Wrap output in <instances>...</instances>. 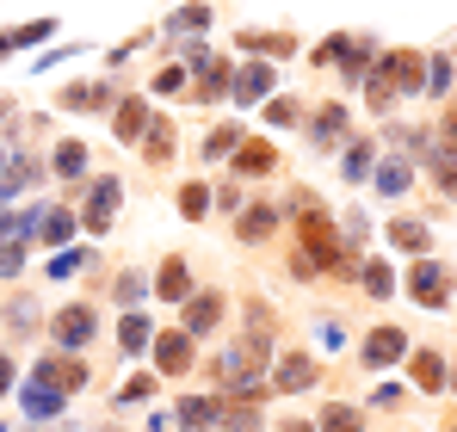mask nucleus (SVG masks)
I'll list each match as a JSON object with an SVG mask.
<instances>
[{
  "label": "nucleus",
  "mask_w": 457,
  "mask_h": 432,
  "mask_svg": "<svg viewBox=\"0 0 457 432\" xmlns=\"http://www.w3.org/2000/svg\"><path fill=\"white\" fill-rule=\"evenodd\" d=\"M439 186H445V198H457V161H439Z\"/></svg>",
  "instance_id": "nucleus-40"
},
{
  "label": "nucleus",
  "mask_w": 457,
  "mask_h": 432,
  "mask_svg": "<svg viewBox=\"0 0 457 432\" xmlns=\"http://www.w3.org/2000/svg\"><path fill=\"white\" fill-rule=\"evenodd\" d=\"M445 87H452V62L433 56V62H427V93H445Z\"/></svg>",
  "instance_id": "nucleus-34"
},
{
  "label": "nucleus",
  "mask_w": 457,
  "mask_h": 432,
  "mask_svg": "<svg viewBox=\"0 0 457 432\" xmlns=\"http://www.w3.org/2000/svg\"><path fill=\"white\" fill-rule=\"evenodd\" d=\"M173 414H179V427L204 432V427H217V414H223V408H217V402H211V395H186V402H179V408H173Z\"/></svg>",
  "instance_id": "nucleus-17"
},
{
  "label": "nucleus",
  "mask_w": 457,
  "mask_h": 432,
  "mask_svg": "<svg viewBox=\"0 0 457 432\" xmlns=\"http://www.w3.org/2000/svg\"><path fill=\"white\" fill-rule=\"evenodd\" d=\"M217 315H223V296H217V290L186 296V334H211V328H217Z\"/></svg>",
  "instance_id": "nucleus-10"
},
{
  "label": "nucleus",
  "mask_w": 457,
  "mask_h": 432,
  "mask_svg": "<svg viewBox=\"0 0 457 432\" xmlns=\"http://www.w3.org/2000/svg\"><path fill=\"white\" fill-rule=\"evenodd\" d=\"M272 87H278V69H266V62H241V74H228V93L241 105H260Z\"/></svg>",
  "instance_id": "nucleus-4"
},
{
  "label": "nucleus",
  "mask_w": 457,
  "mask_h": 432,
  "mask_svg": "<svg viewBox=\"0 0 457 432\" xmlns=\"http://www.w3.org/2000/svg\"><path fill=\"white\" fill-rule=\"evenodd\" d=\"M414 186V161H383V173H378V192H389V198H402Z\"/></svg>",
  "instance_id": "nucleus-21"
},
{
  "label": "nucleus",
  "mask_w": 457,
  "mask_h": 432,
  "mask_svg": "<svg viewBox=\"0 0 457 432\" xmlns=\"http://www.w3.org/2000/svg\"><path fill=\"white\" fill-rule=\"evenodd\" d=\"M154 370H161V377L192 370V334H161V340H154Z\"/></svg>",
  "instance_id": "nucleus-7"
},
{
  "label": "nucleus",
  "mask_w": 457,
  "mask_h": 432,
  "mask_svg": "<svg viewBox=\"0 0 457 432\" xmlns=\"http://www.w3.org/2000/svg\"><path fill=\"white\" fill-rule=\"evenodd\" d=\"M19 408H25L31 420H56V414H62V389H44V383H25V389H19Z\"/></svg>",
  "instance_id": "nucleus-12"
},
{
  "label": "nucleus",
  "mask_w": 457,
  "mask_h": 432,
  "mask_svg": "<svg viewBox=\"0 0 457 432\" xmlns=\"http://www.w3.org/2000/svg\"><path fill=\"white\" fill-rule=\"evenodd\" d=\"M253 427H260V420H253V408H241V414L228 420V432H253Z\"/></svg>",
  "instance_id": "nucleus-41"
},
{
  "label": "nucleus",
  "mask_w": 457,
  "mask_h": 432,
  "mask_svg": "<svg viewBox=\"0 0 457 432\" xmlns=\"http://www.w3.org/2000/svg\"><path fill=\"white\" fill-rule=\"evenodd\" d=\"M408 353V334L402 328H378V334H365V364L378 370V364H395Z\"/></svg>",
  "instance_id": "nucleus-8"
},
{
  "label": "nucleus",
  "mask_w": 457,
  "mask_h": 432,
  "mask_svg": "<svg viewBox=\"0 0 457 432\" xmlns=\"http://www.w3.org/2000/svg\"><path fill=\"white\" fill-rule=\"evenodd\" d=\"M408 296H414V303H427V309H445V296H452V266L420 260V266L408 272Z\"/></svg>",
  "instance_id": "nucleus-1"
},
{
  "label": "nucleus",
  "mask_w": 457,
  "mask_h": 432,
  "mask_svg": "<svg viewBox=\"0 0 457 432\" xmlns=\"http://www.w3.org/2000/svg\"><path fill=\"white\" fill-rule=\"evenodd\" d=\"M365 290H371V296H389V290H395V278H389L383 260H365Z\"/></svg>",
  "instance_id": "nucleus-33"
},
{
  "label": "nucleus",
  "mask_w": 457,
  "mask_h": 432,
  "mask_svg": "<svg viewBox=\"0 0 457 432\" xmlns=\"http://www.w3.org/2000/svg\"><path fill=\"white\" fill-rule=\"evenodd\" d=\"M303 247L315 253V272H321V266H334V253H340V235H334V222L321 216V204L303 216Z\"/></svg>",
  "instance_id": "nucleus-5"
},
{
  "label": "nucleus",
  "mask_w": 457,
  "mask_h": 432,
  "mask_svg": "<svg viewBox=\"0 0 457 432\" xmlns=\"http://www.w3.org/2000/svg\"><path fill=\"white\" fill-rule=\"evenodd\" d=\"M452 383H457V377H452Z\"/></svg>",
  "instance_id": "nucleus-45"
},
{
  "label": "nucleus",
  "mask_w": 457,
  "mask_h": 432,
  "mask_svg": "<svg viewBox=\"0 0 457 432\" xmlns=\"http://www.w3.org/2000/svg\"><path fill=\"white\" fill-rule=\"evenodd\" d=\"M143 154H149V161H167V154H173V124H167V118H161V124L149 130V143H143Z\"/></svg>",
  "instance_id": "nucleus-28"
},
{
  "label": "nucleus",
  "mask_w": 457,
  "mask_h": 432,
  "mask_svg": "<svg viewBox=\"0 0 457 432\" xmlns=\"http://www.w3.org/2000/svg\"><path fill=\"white\" fill-rule=\"evenodd\" d=\"M272 222H278V211H272V204H247V211H241V222H235V235H241V241H260V235H272Z\"/></svg>",
  "instance_id": "nucleus-19"
},
{
  "label": "nucleus",
  "mask_w": 457,
  "mask_h": 432,
  "mask_svg": "<svg viewBox=\"0 0 457 432\" xmlns=\"http://www.w3.org/2000/svg\"><path fill=\"white\" fill-rule=\"evenodd\" d=\"M118 346H124V353H143V346H149V315H124V321H118Z\"/></svg>",
  "instance_id": "nucleus-25"
},
{
  "label": "nucleus",
  "mask_w": 457,
  "mask_h": 432,
  "mask_svg": "<svg viewBox=\"0 0 457 432\" xmlns=\"http://www.w3.org/2000/svg\"><path fill=\"white\" fill-rule=\"evenodd\" d=\"M6 321H12L19 334H31V328H37V309H31V303H12V309H6Z\"/></svg>",
  "instance_id": "nucleus-37"
},
{
  "label": "nucleus",
  "mask_w": 457,
  "mask_h": 432,
  "mask_svg": "<svg viewBox=\"0 0 457 432\" xmlns=\"http://www.w3.org/2000/svg\"><path fill=\"white\" fill-rule=\"evenodd\" d=\"M75 228H80L75 211H44V216H37V235H44L50 247H69V235H75Z\"/></svg>",
  "instance_id": "nucleus-18"
},
{
  "label": "nucleus",
  "mask_w": 457,
  "mask_h": 432,
  "mask_svg": "<svg viewBox=\"0 0 457 432\" xmlns=\"http://www.w3.org/2000/svg\"><path fill=\"white\" fill-rule=\"evenodd\" d=\"M80 266H93L80 247H56V260H50V278H69V272H80Z\"/></svg>",
  "instance_id": "nucleus-29"
},
{
  "label": "nucleus",
  "mask_w": 457,
  "mask_h": 432,
  "mask_svg": "<svg viewBox=\"0 0 457 432\" xmlns=\"http://www.w3.org/2000/svg\"><path fill=\"white\" fill-rule=\"evenodd\" d=\"M452 432H457V427H452Z\"/></svg>",
  "instance_id": "nucleus-46"
},
{
  "label": "nucleus",
  "mask_w": 457,
  "mask_h": 432,
  "mask_svg": "<svg viewBox=\"0 0 457 432\" xmlns=\"http://www.w3.org/2000/svg\"><path fill=\"white\" fill-rule=\"evenodd\" d=\"M154 93H186V69H161L154 74Z\"/></svg>",
  "instance_id": "nucleus-38"
},
{
  "label": "nucleus",
  "mask_w": 457,
  "mask_h": 432,
  "mask_svg": "<svg viewBox=\"0 0 457 432\" xmlns=\"http://www.w3.org/2000/svg\"><path fill=\"white\" fill-rule=\"evenodd\" d=\"M321 432H359V408H340V402H334V408L321 414Z\"/></svg>",
  "instance_id": "nucleus-30"
},
{
  "label": "nucleus",
  "mask_w": 457,
  "mask_h": 432,
  "mask_svg": "<svg viewBox=\"0 0 457 432\" xmlns=\"http://www.w3.org/2000/svg\"><path fill=\"white\" fill-rule=\"evenodd\" d=\"M285 395H297V389H309L315 383V359H303V353H291V359H278V377H272Z\"/></svg>",
  "instance_id": "nucleus-15"
},
{
  "label": "nucleus",
  "mask_w": 457,
  "mask_h": 432,
  "mask_svg": "<svg viewBox=\"0 0 457 432\" xmlns=\"http://www.w3.org/2000/svg\"><path fill=\"white\" fill-rule=\"evenodd\" d=\"M118 204H124V186H118V179H93V192H87V204H80V222H87V228H112V222H118Z\"/></svg>",
  "instance_id": "nucleus-2"
},
{
  "label": "nucleus",
  "mask_w": 457,
  "mask_h": 432,
  "mask_svg": "<svg viewBox=\"0 0 457 432\" xmlns=\"http://www.w3.org/2000/svg\"><path fill=\"white\" fill-rule=\"evenodd\" d=\"M112 130H118V143H137V137L149 130V105H143V99H124L118 118H112Z\"/></svg>",
  "instance_id": "nucleus-16"
},
{
  "label": "nucleus",
  "mask_w": 457,
  "mask_h": 432,
  "mask_svg": "<svg viewBox=\"0 0 457 432\" xmlns=\"http://www.w3.org/2000/svg\"><path fill=\"white\" fill-rule=\"evenodd\" d=\"M389 241H395V247H408V253H427V222L395 216V222H389Z\"/></svg>",
  "instance_id": "nucleus-20"
},
{
  "label": "nucleus",
  "mask_w": 457,
  "mask_h": 432,
  "mask_svg": "<svg viewBox=\"0 0 457 432\" xmlns=\"http://www.w3.org/2000/svg\"><path fill=\"white\" fill-rule=\"evenodd\" d=\"M25 272V241H0V278H19Z\"/></svg>",
  "instance_id": "nucleus-31"
},
{
  "label": "nucleus",
  "mask_w": 457,
  "mask_h": 432,
  "mask_svg": "<svg viewBox=\"0 0 457 432\" xmlns=\"http://www.w3.org/2000/svg\"><path fill=\"white\" fill-rule=\"evenodd\" d=\"M371 167H378V148H371V143H353V148H346V167H340V173H346V179H365Z\"/></svg>",
  "instance_id": "nucleus-26"
},
{
  "label": "nucleus",
  "mask_w": 457,
  "mask_h": 432,
  "mask_svg": "<svg viewBox=\"0 0 457 432\" xmlns=\"http://www.w3.org/2000/svg\"><path fill=\"white\" fill-rule=\"evenodd\" d=\"M31 383H44V389H62V395H75L80 383H87V364H75V359H44L37 370H31Z\"/></svg>",
  "instance_id": "nucleus-6"
},
{
  "label": "nucleus",
  "mask_w": 457,
  "mask_h": 432,
  "mask_svg": "<svg viewBox=\"0 0 457 432\" xmlns=\"http://www.w3.org/2000/svg\"><path fill=\"white\" fill-rule=\"evenodd\" d=\"M235 148H241V124H217V130L204 137V154H211V161H217V154H235Z\"/></svg>",
  "instance_id": "nucleus-27"
},
{
  "label": "nucleus",
  "mask_w": 457,
  "mask_h": 432,
  "mask_svg": "<svg viewBox=\"0 0 457 432\" xmlns=\"http://www.w3.org/2000/svg\"><path fill=\"white\" fill-rule=\"evenodd\" d=\"M0 118H6V105H0Z\"/></svg>",
  "instance_id": "nucleus-44"
},
{
  "label": "nucleus",
  "mask_w": 457,
  "mask_h": 432,
  "mask_svg": "<svg viewBox=\"0 0 457 432\" xmlns=\"http://www.w3.org/2000/svg\"><path fill=\"white\" fill-rule=\"evenodd\" d=\"M439 148H445V161L457 154V112H445V124H439Z\"/></svg>",
  "instance_id": "nucleus-39"
},
{
  "label": "nucleus",
  "mask_w": 457,
  "mask_h": 432,
  "mask_svg": "<svg viewBox=\"0 0 457 432\" xmlns=\"http://www.w3.org/2000/svg\"><path fill=\"white\" fill-rule=\"evenodd\" d=\"M154 395V377H130L124 389H118V402H149Z\"/></svg>",
  "instance_id": "nucleus-35"
},
{
  "label": "nucleus",
  "mask_w": 457,
  "mask_h": 432,
  "mask_svg": "<svg viewBox=\"0 0 457 432\" xmlns=\"http://www.w3.org/2000/svg\"><path fill=\"white\" fill-rule=\"evenodd\" d=\"M179 211H186L192 222H198V216L211 211V186H186V192H179Z\"/></svg>",
  "instance_id": "nucleus-32"
},
{
  "label": "nucleus",
  "mask_w": 457,
  "mask_h": 432,
  "mask_svg": "<svg viewBox=\"0 0 457 432\" xmlns=\"http://www.w3.org/2000/svg\"><path fill=\"white\" fill-rule=\"evenodd\" d=\"M378 74L395 87V93H420V87H427V56H414V50H389Z\"/></svg>",
  "instance_id": "nucleus-3"
},
{
  "label": "nucleus",
  "mask_w": 457,
  "mask_h": 432,
  "mask_svg": "<svg viewBox=\"0 0 457 432\" xmlns=\"http://www.w3.org/2000/svg\"><path fill=\"white\" fill-rule=\"evenodd\" d=\"M154 290H161L167 303H186V296H192V272H186V260H161V272H154Z\"/></svg>",
  "instance_id": "nucleus-14"
},
{
  "label": "nucleus",
  "mask_w": 457,
  "mask_h": 432,
  "mask_svg": "<svg viewBox=\"0 0 457 432\" xmlns=\"http://www.w3.org/2000/svg\"><path fill=\"white\" fill-rule=\"evenodd\" d=\"M56 340H62V346H87V340H93V309H87V303H75V309H62V315H56Z\"/></svg>",
  "instance_id": "nucleus-11"
},
{
  "label": "nucleus",
  "mask_w": 457,
  "mask_h": 432,
  "mask_svg": "<svg viewBox=\"0 0 457 432\" xmlns=\"http://www.w3.org/2000/svg\"><path fill=\"white\" fill-rule=\"evenodd\" d=\"M272 167H278V148L272 143H241L235 148V173H241V179H266Z\"/></svg>",
  "instance_id": "nucleus-9"
},
{
  "label": "nucleus",
  "mask_w": 457,
  "mask_h": 432,
  "mask_svg": "<svg viewBox=\"0 0 457 432\" xmlns=\"http://www.w3.org/2000/svg\"><path fill=\"white\" fill-rule=\"evenodd\" d=\"M6 389H12V370H6V359H0V395H6Z\"/></svg>",
  "instance_id": "nucleus-42"
},
{
  "label": "nucleus",
  "mask_w": 457,
  "mask_h": 432,
  "mask_svg": "<svg viewBox=\"0 0 457 432\" xmlns=\"http://www.w3.org/2000/svg\"><path fill=\"white\" fill-rule=\"evenodd\" d=\"M50 167H56L62 179H80V173H87V143H56Z\"/></svg>",
  "instance_id": "nucleus-22"
},
{
  "label": "nucleus",
  "mask_w": 457,
  "mask_h": 432,
  "mask_svg": "<svg viewBox=\"0 0 457 432\" xmlns=\"http://www.w3.org/2000/svg\"><path fill=\"white\" fill-rule=\"evenodd\" d=\"M408 370H414V383H420V389H445V359H439V353H414Z\"/></svg>",
  "instance_id": "nucleus-23"
},
{
  "label": "nucleus",
  "mask_w": 457,
  "mask_h": 432,
  "mask_svg": "<svg viewBox=\"0 0 457 432\" xmlns=\"http://www.w3.org/2000/svg\"><path fill=\"white\" fill-rule=\"evenodd\" d=\"M211 25V6L204 0H186L179 12H167V31H204Z\"/></svg>",
  "instance_id": "nucleus-24"
},
{
  "label": "nucleus",
  "mask_w": 457,
  "mask_h": 432,
  "mask_svg": "<svg viewBox=\"0 0 457 432\" xmlns=\"http://www.w3.org/2000/svg\"><path fill=\"white\" fill-rule=\"evenodd\" d=\"M278 432H315V427H309V420H291V427H278Z\"/></svg>",
  "instance_id": "nucleus-43"
},
{
  "label": "nucleus",
  "mask_w": 457,
  "mask_h": 432,
  "mask_svg": "<svg viewBox=\"0 0 457 432\" xmlns=\"http://www.w3.org/2000/svg\"><path fill=\"white\" fill-rule=\"evenodd\" d=\"M340 137H346V105H321V112H315V124H309V143H315V148H334Z\"/></svg>",
  "instance_id": "nucleus-13"
},
{
  "label": "nucleus",
  "mask_w": 457,
  "mask_h": 432,
  "mask_svg": "<svg viewBox=\"0 0 457 432\" xmlns=\"http://www.w3.org/2000/svg\"><path fill=\"white\" fill-rule=\"evenodd\" d=\"M266 124H297V99H272L266 105Z\"/></svg>",
  "instance_id": "nucleus-36"
}]
</instances>
